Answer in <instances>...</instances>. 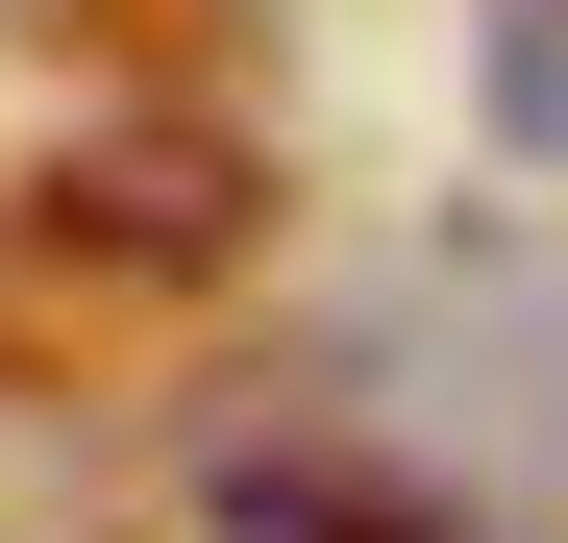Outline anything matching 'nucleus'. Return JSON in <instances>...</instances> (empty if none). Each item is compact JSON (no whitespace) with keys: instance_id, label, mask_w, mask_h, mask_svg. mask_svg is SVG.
Instances as JSON below:
<instances>
[{"instance_id":"obj_1","label":"nucleus","mask_w":568,"mask_h":543,"mask_svg":"<svg viewBox=\"0 0 568 543\" xmlns=\"http://www.w3.org/2000/svg\"><path fill=\"white\" fill-rule=\"evenodd\" d=\"M199 543H420V519H371V494H223Z\"/></svg>"}]
</instances>
